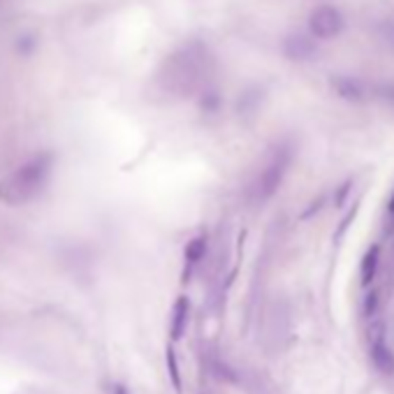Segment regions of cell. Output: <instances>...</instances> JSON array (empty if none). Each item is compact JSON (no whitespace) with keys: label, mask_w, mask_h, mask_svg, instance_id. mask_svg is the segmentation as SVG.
Here are the masks:
<instances>
[{"label":"cell","mask_w":394,"mask_h":394,"mask_svg":"<svg viewBox=\"0 0 394 394\" xmlns=\"http://www.w3.org/2000/svg\"><path fill=\"white\" fill-rule=\"evenodd\" d=\"M49 167H51V158L49 156H42V158H35L31 165H26L24 170L17 172V177L10 181V188L8 190H15L17 197L15 199H26L35 192L40 186L44 183L47 174H49ZM5 190V192H8ZM12 199V202H15Z\"/></svg>","instance_id":"obj_1"},{"label":"cell","mask_w":394,"mask_h":394,"mask_svg":"<svg viewBox=\"0 0 394 394\" xmlns=\"http://www.w3.org/2000/svg\"><path fill=\"white\" fill-rule=\"evenodd\" d=\"M188 309L190 304L186 297H179L177 304H174V315H172V338L179 341L186 331V325H188Z\"/></svg>","instance_id":"obj_2"},{"label":"cell","mask_w":394,"mask_h":394,"mask_svg":"<svg viewBox=\"0 0 394 394\" xmlns=\"http://www.w3.org/2000/svg\"><path fill=\"white\" fill-rule=\"evenodd\" d=\"M167 371L172 376V385H174V390L181 394V376H179V362H177V352L174 348H167Z\"/></svg>","instance_id":"obj_3"},{"label":"cell","mask_w":394,"mask_h":394,"mask_svg":"<svg viewBox=\"0 0 394 394\" xmlns=\"http://www.w3.org/2000/svg\"><path fill=\"white\" fill-rule=\"evenodd\" d=\"M204 251H206V244H204V239H192L190 244L186 246V260H188V262H192V265H195V262H199V260H202Z\"/></svg>","instance_id":"obj_4"}]
</instances>
